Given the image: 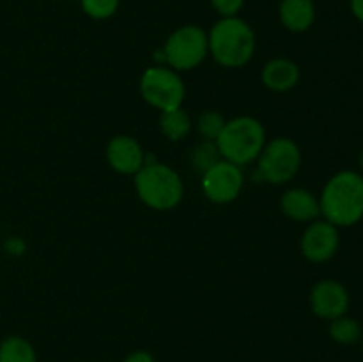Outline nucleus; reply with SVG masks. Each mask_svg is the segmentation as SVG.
Returning a JSON list of instances; mask_svg holds the SVG:
<instances>
[{"instance_id": "nucleus-16", "label": "nucleus", "mask_w": 363, "mask_h": 362, "mask_svg": "<svg viewBox=\"0 0 363 362\" xmlns=\"http://www.w3.org/2000/svg\"><path fill=\"white\" fill-rule=\"evenodd\" d=\"M0 362H38V355L30 341L9 336L0 343Z\"/></svg>"}, {"instance_id": "nucleus-10", "label": "nucleus", "mask_w": 363, "mask_h": 362, "mask_svg": "<svg viewBox=\"0 0 363 362\" xmlns=\"http://www.w3.org/2000/svg\"><path fill=\"white\" fill-rule=\"evenodd\" d=\"M308 300H311L312 312L328 322L347 314L351 304L347 287L335 279H323L315 283Z\"/></svg>"}, {"instance_id": "nucleus-7", "label": "nucleus", "mask_w": 363, "mask_h": 362, "mask_svg": "<svg viewBox=\"0 0 363 362\" xmlns=\"http://www.w3.org/2000/svg\"><path fill=\"white\" fill-rule=\"evenodd\" d=\"M138 89L147 105L160 112L183 106L186 87L176 70L167 66H151L142 73Z\"/></svg>"}, {"instance_id": "nucleus-4", "label": "nucleus", "mask_w": 363, "mask_h": 362, "mask_svg": "<svg viewBox=\"0 0 363 362\" xmlns=\"http://www.w3.org/2000/svg\"><path fill=\"white\" fill-rule=\"evenodd\" d=\"M222 160L245 167L255 162L266 144V128L252 116H238L225 121L215 141Z\"/></svg>"}, {"instance_id": "nucleus-13", "label": "nucleus", "mask_w": 363, "mask_h": 362, "mask_svg": "<svg viewBox=\"0 0 363 362\" xmlns=\"http://www.w3.org/2000/svg\"><path fill=\"white\" fill-rule=\"evenodd\" d=\"M301 78L300 66L294 60L279 57L264 64L261 71V80L269 91L287 92L298 85Z\"/></svg>"}, {"instance_id": "nucleus-24", "label": "nucleus", "mask_w": 363, "mask_h": 362, "mask_svg": "<svg viewBox=\"0 0 363 362\" xmlns=\"http://www.w3.org/2000/svg\"><path fill=\"white\" fill-rule=\"evenodd\" d=\"M358 165H360V169L363 170V149H362L360 156H358Z\"/></svg>"}, {"instance_id": "nucleus-15", "label": "nucleus", "mask_w": 363, "mask_h": 362, "mask_svg": "<svg viewBox=\"0 0 363 362\" xmlns=\"http://www.w3.org/2000/svg\"><path fill=\"white\" fill-rule=\"evenodd\" d=\"M160 130L169 141L177 142L188 137L191 131V117L183 106L174 110H167L160 116Z\"/></svg>"}, {"instance_id": "nucleus-1", "label": "nucleus", "mask_w": 363, "mask_h": 362, "mask_svg": "<svg viewBox=\"0 0 363 362\" xmlns=\"http://www.w3.org/2000/svg\"><path fill=\"white\" fill-rule=\"evenodd\" d=\"M321 216L340 227H353L363 219V176L357 170H339L319 195Z\"/></svg>"}, {"instance_id": "nucleus-8", "label": "nucleus", "mask_w": 363, "mask_h": 362, "mask_svg": "<svg viewBox=\"0 0 363 362\" xmlns=\"http://www.w3.org/2000/svg\"><path fill=\"white\" fill-rule=\"evenodd\" d=\"M245 185L243 169L227 160H218L202 174V190L215 204H229L240 197Z\"/></svg>"}, {"instance_id": "nucleus-23", "label": "nucleus", "mask_w": 363, "mask_h": 362, "mask_svg": "<svg viewBox=\"0 0 363 362\" xmlns=\"http://www.w3.org/2000/svg\"><path fill=\"white\" fill-rule=\"evenodd\" d=\"M350 9L353 16L363 23V0H350Z\"/></svg>"}, {"instance_id": "nucleus-14", "label": "nucleus", "mask_w": 363, "mask_h": 362, "mask_svg": "<svg viewBox=\"0 0 363 362\" xmlns=\"http://www.w3.org/2000/svg\"><path fill=\"white\" fill-rule=\"evenodd\" d=\"M279 16L284 27L289 32L308 31L315 21L314 0H282L279 7Z\"/></svg>"}, {"instance_id": "nucleus-22", "label": "nucleus", "mask_w": 363, "mask_h": 362, "mask_svg": "<svg viewBox=\"0 0 363 362\" xmlns=\"http://www.w3.org/2000/svg\"><path fill=\"white\" fill-rule=\"evenodd\" d=\"M123 362H156L155 357H152L149 351L145 350H137V351H131Z\"/></svg>"}, {"instance_id": "nucleus-3", "label": "nucleus", "mask_w": 363, "mask_h": 362, "mask_svg": "<svg viewBox=\"0 0 363 362\" xmlns=\"http://www.w3.org/2000/svg\"><path fill=\"white\" fill-rule=\"evenodd\" d=\"M133 185L138 199L156 212H170L184 197V183L179 172L147 155L144 167L133 176Z\"/></svg>"}, {"instance_id": "nucleus-25", "label": "nucleus", "mask_w": 363, "mask_h": 362, "mask_svg": "<svg viewBox=\"0 0 363 362\" xmlns=\"http://www.w3.org/2000/svg\"><path fill=\"white\" fill-rule=\"evenodd\" d=\"M362 350H363V337H362Z\"/></svg>"}, {"instance_id": "nucleus-17", "label": "nucleus", "mask_w": 363, "mask_h": 362, "mask_svg": "<svg viewBox=\"0 0 363 362\" xmlns=\"http://www.w3.org/2000/svg\"><path fill=\"white\" fill-rule=\"evenodd\" d=\"M330 337L339 344H354L363 337V330L358 319L344 314L330 322Z\"/></svg>"}, {"instance_id": "nucleus-5", "label": "nucleus", "mask_w": 363, "mask_h": 362, "mask_svg": "<svg viewBox=\"0 0 363 362\" xmlns=\"http://www.w3.org/2000/svg\"><path fill=\"white\" fill-rule=\"evenodd\" d=\"M162 52L165 64L177 73L194 70L209 55L208 32L199 25H183L167 38Z\"/></svg>"}, {"instance_id": "nucleus-12", "label": "nucleus", "mask_w": 363, "mask_h": 362, "mask_svg": "<svg viewBox=\"0 0 363 362\" xmlns=\"http://www.w3.org/2000/svg\"><path fill=\"white\" fill-rule=\"evenodd\" d=\"M280 209L284 215L296 222H314L321 216L319 197L307 188H289L280 197Z\"/></svg>"}, {"instance_id": "nucleus-11", "label": "nucleus", "mask_w": 363, "mask_h": 362, "mask_svg": "<svg viewBox=\"0 0 363 362\" xmlns=\"http://www.w3.org/2000/svg\"><path fill=\"white\" fill-rule=\"evenodd\" d=\"M106 162L116 172L135 176L145 163V153L131 135H116L106 146Z\"/></svg>"}, {"instance_id": "nucleus-20", "label": "nucleus", "mask_w": 363, "mask_h": 362, "mask_svg": "<svg viewBox=\"0 0 363 362\" xmlns=\"http://www.w3.org/2000/svg\"><path fill=\"white\" fill-rule=\"evenodd\" d=\"M82 11L92 20H108L119 9V0H80Z\"/></svg>"}, {"instance_id": "nucleus-18", "label": "nucleus", "mask_w": 363, "mask_h": 362, "mask_svg": "<svg viewBox=\"0 0 363 362\" xmlns=\"http://www.w3.org/2000/svg\"><path fill=\"white\" fill-rule=\"evenodd\" d=\"M218 160H222L220 156L218 148L213 141H204L199 146H195L190 153V163L195 170H199L201 174H204L209 167L215 165Z\"/></svg>"}, {"instance_id": "nucleus-9", "label": "nucleus", "mask_w": 363, "mask_h": 362, "mask_svg": "<svg viewBox=\"0 0 363 362\" xmlns=\"http://www.w3.org/2000/svg\"><path fill=\"white\" fill-rule=\"evenodd\" d=\"M340 245L339 227L328 220L318 219L308 222L300 240L301 254L311 263H326L337 254Z\"/></svg>"}, {"instance_id": "nucleus-2", "label": "nucleus", "mask_w": 363, "mask_h": 362, "mask_svg": "<svg viewBox=\"0 0 363 362\" xmlns=\"http://www.w3.org/2000/svg\"><path fill=\"white\" fill-rule=\"evenodd\" d=\"M209 53L216 64L229 70L243 67L255 53V32L240 16L220 18L208 34Z\"/></svg>"}, {"instance_id": "nucleus-21", "label": "nucleus", "mask_w": 363, "mask_h": 362, "mask_svg": "<svg viewBox=\"0 0 363 362\" xmlns=\"http://www.w3.org/2000/svg\"><path fill=\"white\" fill-rule=\"evenodd\" d=\"M213 9L220 14L222 18L227 16H238L245 6V0H209Z\"/></svg>"}, {"instance_id": "nucleus-6", "label": "nucleus", "mask_w": 363, "mask_h": 362, "mask_svg": "<svg viewBox=\"0 0 363 362\" xmlns=\"http://www.w3.org/2000/svg\"><path fill=\"white\" fill-rule=\"evenodd\" d=\"M262 181L272 185H286L298 174L301 167V149L293 138L275 137L262 148L255 160Z\"/></svg>"}, {"instance_id": "nucleus-19", "label": "nucleus", "mask_w": 363, "mask_h": 362, "mask_svg": "<svg viewBox=\"0 0 363 362\" xmlns=\"http://www.w3.org/2000/svg\"><path fill=\"white\" fill-rule=\"evenodd\" d=\"M223 124H225V117L222 114L216 112V110H206L199 116L197 130L204 137V141L215 142L218 138L220 131L223 130Z\"/></svg>"}]
</instances>
